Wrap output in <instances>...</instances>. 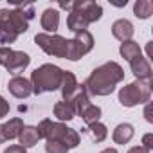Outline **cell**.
Segmentation results:
<instances>
[{"mask_svg": "<svg viewBox=\"0 0 153 153\" xmlns=\"http://www.w3.org/2000/svg\"><path fill=\"white\" fill-rule=\"evenodd\" d=\"M33 18V4H16L15 9H0V43H15L20 34L27 33Z\"/></svg>", "mask_w": 153, "mask_h": 153, "instance_id": "cell-1", "label": "cell"}, {"mask_svg": "<svg viewBox=\"0 0 153 153\" xmlns=\"http://www.w3.org/2000/svg\"><path fill=\"white\" fill-rule=\"evenodd\" d=\"M124 79V70L115 61H106L101 67L94 68L85 81V90L92 96H110L115 90V85Z\"/></svg>", "mask_w": 153, "mask_h": 153, "instance_id": "cell-2", "label": "cell"}, {"mask_svg": "<svg viewBox=\"0 0 153 153\" xmlns=\"http://www.w3.org/2000/svg\"><path fill=\"white\" fill-rule=\"evenodd\" d=\"M103 16V7L96 2H72V9L67 16V27L72 33H81L87 31V27L92 22H97Z\"/></svg>", "mask_w": 153, "mask_h": 153, "instance_id": "cell-3", "label": "cell"}, {"mask_svg": "<svg viewBox=\"0 0 153 153\" xmlns=\"http://www.w3.org/2000/svg\"><path fill=\"white\" fill-rule=\"evenodd\" d=\"M61 78H63V70L52 63H45V65L38 67L31 74V79H29L33 85V94L40 96L45 92L58 90L61 85Z\"/></svg>", "mask_w": 153, "mask_h": 153, "instance_id": "cell-4", "label": "cell"}, {"mask_svg": "<svg viewBox=\"0 0 153 153\" xmlns=\"http://www.w3.org/2000/svg\"><path fill=\"white\" fill-rule=\"evenodd\" d=\"M36 130L40 133V139L43 137L47 140H59L68 149L79 146V133L72 128H67L63 123H52L51 119H43L36 126Z\"/></svg>", "mask_w": 153, "mask_h": 153, "instance_id": "cell-5", "label": "cell"}, {"mask_svg": "<svg viewBox=\"0 0 153 153\" xmlns=\"http://www.w3.org/2000/svg\"><path fill=\"white\" fill-rule=\"evenodd\" d=\"M149 97H151V79H148V81L137 79L119 90V103L126 108L148 103Z\"/></svg>", "mask_w": 153, "mask_h": 153, "instance_id": "cell-6", "label": "cell"}, {"mask_svg": "<svg viewBox=\"0 0 153 153\" xmlns=\"http://www.w3.org/2000/svg\"><path fill=\"white\" fill-rule=\"evenodd\" d=\"M36 45L49 56L54 58H65L67 59V45L68 40L59 36V34H47V33H38L34 36Z\"/></svg>", "mask_w": 153, "mask_h": 153, "instance_id": "cell-7", "label": "cell"}, {"mask_svg": "<svg viewBox=\"0 0 153 153\" xmlns=\"http://www.w3.org/2000/svg\"><path fill=\"white\" fill-rule=\"evenodd\" d=\"M31 63V58L27 52L22 51H13L9 47H0V65L7 68L11 74L24 72Z\"/></svg>", "mask_w": 153, "mask_h": 153, "instance_id": "cell-8", "label": "cell"}, {"mask_svg": "<svg viewBox=\"0 0 153 153\" xmlns=\"http://www.w3.org/2000/svg\"><path fill=\"white\" fill-rule=\"evenodd\" d=\"M94 47V36L88 31H81L78 33L72 40H68L67 45V59L70 61H78L81 59L85 54H88Z\"/></svg>", "mask_w": 153, "mask_h": 153, "instance_id": "cell-9", "label": "cell"}, {"mask_svg": "<svg viewBox=\"0 0 153 153\" xmlns=\"http://www.w3.org/2000/svg\"><path fill=\"white\" fill-rule=\"evenodd\" d=\"M78 88H79V83H78V79H76V76L70 70H63V78H61V85H59L63 101L72 103V99H74L76 92H78Z\"/></svg>", "mask_w": 153, "mask_h": 153, "instance_id": "cell-10", "label": "cell"}, {"mask_svg": "<svg viewBox=\"0 0 153 153\" xmlns=\"http://www.w3.org/2000/svg\"><path fill=\"white\" fill-rule=\"evenodd\" d=\"M7 90L18 99H25V97H29L33 94V85H31L29 79L22 78V76H15V78H11L9 83H7Z\"/></svg>", "mask_w": 153, "mask_h": 153, "instance_id": "cell-11", "label": "cell"}, {"mask_svg": "<svg viewBox=\"0 0 153 153\" xmlns=\"http://www.w3.org/2000/svg\"><path fill=\"white\" fill-rule=\"evenodd\" d=\"M130 67H131V72H133V76L137 79H140V81L151 79V65H149L148 58L139 56L133 61H130Z\"/></svg>", "mask_w": 153, "mask_h": 153, "instance_id": "cell-12", "label": "cell"}, {"mask_svg": "<svg viewBox=\"0 0 153 153\" xmlns=\"http://www.w3.org/2000/svg\"><path fill=\"white\" fill-rule=\"evenodd\" d=\"M133 24L130 22V20H124V18H121V20H115L114 22V25H112V34L119 40V42H130L131 40V36H133Z\"/></svg>", "mask_w": 153, "mask_h": 153, "instance_id": "cell-13", "label": "cell"}, {"mask_svg": "<svg viewBox=\"0 0 153 153\" xmlns=\"http://www.w3.org/2000/svg\"><path fill=\"white\" fill-rule=\"evenodd\" d=\"M40 24H42V29L47 31V34H49V33L54 34V33L58 31V27H59V11H58V9H52V7L45 9V11L42 13Z\"/></svg>", "mask_w": 153, "mask_h": 153, "instance_id": "cell-14", "label": "cell"}, {"mask_svg": "<svg viewBox=\"0 0 153 153\" xmlns=\"http://www.w3.org/2000/svg\"><path fill=\"white\" fill-rule=\"evenodd\" d=\"M133 133H135V130H133L131 124H128V123H121V124L114 130L112 139H114L117 144H128V142L133 139Z\"/></svg>", "mask_w": 153, "mask_h": 153, "instance_id": "cell-15", "label": "cell"}, {"mask_svg": "<svg viewBox=\"0 0 153 153\" xmlns=\"http://www.w3.org/2000/svg\"><path fill=\"white\" fill-rule=\"evenodd\" d=\"M18 139H20V144L27 149V148H33L40 140V133H38L36 126H24V130L20 131Z\"/></svg>", "mask_w": 153, "mask_h": 153, "instance_id": "cell-16", "label": "cell"}, {"mask_svg": "<svg viewBox=\"0 0 153 153\" xmlns=\"http://www.w3.org/2000/svg\"><path fill=\"white\" fill-rule=\"evenodd\" d=\"M119 52H121V56H123L128 63H130V61H133L135 58L142 56V51H140L139 43H135L133 40H130V42H123V43H121V47H119Z\"/></svg>", "mask_w": 153, "mask_h": 153, "instance_id": "cell-17", "label": "cell"}, {"mask_svg": "<svg viewBox=\"0 0 153 153\" xmlns=\"http://www.w3.org/2000/svg\"><path fill=\"white\" fill-rule=\"evenodd\" d=\"M2 128H4L6 139L11 140V139H16V137L20 135V131L24 130V121H22L20 117H13V119H9L6 124H2Z\"/></svg>", "mask_w": 153, "mask_h": 153, "instance_id": "cell-18", "label": "cell"}, {"mask_svg": "<svg viewBox=\"0 0 153 153\" xmlns=\"http://www.w3.org/2000/svg\"><path fill=\"white\" fill-rule=\"evenodd\" d=\"M54 115H56L59 121H72L74 115H76V110H74L72 103L59 101V103L54 105Z\"/></svg>", "mask_w": 153, "mask_h": 153, "instance_id": "cell-19", "label": "cell"}, {"mask_svg": "<svg viewBox=\"0 0 153 153\" xmlns=\"http://www.w3.org/2000/svg\"><path fill=\"white\" fill-rule=\"evenodd\" d=\"M133 15L140 20H146L153 15V2L149 0H137L133 6Z\"/></svg>", "mask_w": 153, "mask_h": 153, "instance_id": "cell-20", "label": "cell"}, {"mask_svg": "<svg viewBox=\"0 0 153 153\" xmlns=\"http://www.w3.org/2000/svg\"><path fill=\"white\" fill-rule=\"evenodd\" d=\"M81 119L85 121L87 126H90V124H94V123H99V119H101V108L96 106V105L87 106V108L81 112Z\"/></svg>", "mask_w": 153, "mask_h": 153, "instance_id": "cell-21", "label": "cell"}, {"mask_svg": "<svg viewBox=\"0 0 153 153\" xmlns=\"http://www.w3.org/2000/svg\"><path fill=\"white\" fill-rule=\"evenodd\" d=\"M88 131H90L94 142H103V140L106 139V135H108V130H106V126H105L103 123H94V124H90V126H88Z\"/></svg>", "mask_w": 153, "mask_h": 153, "instance_id": "cell-22", "label": "cell"}, {"mask_svg": "<svg viewBox=\"0 0 153 153\" xmlns=\"http://www.w3.org/2000/svg\"><path fill=\"white\" fill-rule=\"evenodd\" d=\"M45 151L47 153H68V148L59 140H47Z\"/></svg>", "mask_w": 153, "mask_h": 153, "instance_id": "cell-23", "label": "cell"}, {"mask_svg": "<svg viewBox=\"0 0 153 153\" xmlns=\"http://www.w3.org/2000/svg\"><path fill=\"white\" fill-rule=\"evenodd\" d=\"M9 108H11V106H9V103H7L2 96H0V119L6 117V115L9 114Z\"/></svg>", "mask_w": 153, "mask_h": 153, "instance_id": "cell-24", "label": "cell"}, {"mask_svg": "<svg viewBox=\"0 0 153 153\" xmlns=\"http://www.w3.org/2000/svg\"><path fill=\"white\" fill-rule=\"evenodd\" d=\"M142 148H146L148 151L153 148V133H146L142 137Z\"/></svg>", "mask_w": 153, "mask_h": 153, "instance_id": "cell-25", "label": "cell"}, {"mask_svg": "<svg viewBox=\"0 0 153 153\" xmlns=\"http://www.w3.org/2000/svg\"><path fill=\"white\" fill-rule=\"evenodd\" d=\"M4 153H27V149H25L24 146H20V144H15V146L6 148V151H4Z\"/></svg>", "mask_w": 153, "mask_h": 153, "instance_id": "cell-26", "label": "cell"}, {"mask_svg": "<svg viewBox=\"0 0 153 153\" xmlns=\"http://www.w3.org/2000/svg\"><path fill=\"white\" fill-rule=\"evenodd\" d=\"M144 117H146V121H148V123H153V117H151V105H149V103L146 105V110H144Z\"/></svg>", "mask_w": 153, "mask_h": 153, "instance_id": "cell-27", "label": "cell"}, {"mask_svg": "<svg viewBox=\"0 0 153 153\" xmlns=\"http://www.w3.org/2000/svg\"><path fill=\"white\" fill-rule=\"evenodd\" d=\"M128 153H149V151L146 148H142V146H133V148L128 149Z\"/></svg>", "mask_w": 153, "mask_h": 153, "instance_id": "cell-28", "label": "cell"}, {"mask_svg": "<svg viewBox=\"0 0 153 153\" xmlns=\"http://www.w3.org/2000/svg\"><path fill=\"white\" fill-rule=\"evenodd\" d=\"M7 139H6V135H4V128H2V124H0V144H4Z\"/></svg>", "mask_w": 153, "mask_h": 153, "instance_id": "cell-29", "label": "cell"}, {"mask_svg": "<svg viewBox=\"0 0 153 153\" xmlns=\"http://www.w3.org/2000/svg\"><path fill=\"white\" fill-rule=\"evenodd\" d=\"M101 153H117V149H115V148H106V149H103Z\"/></svg>", "mask_w": 153, "mask_h": 153, "instance_id": "cell-30", "label": "cell"}]
</instances>
